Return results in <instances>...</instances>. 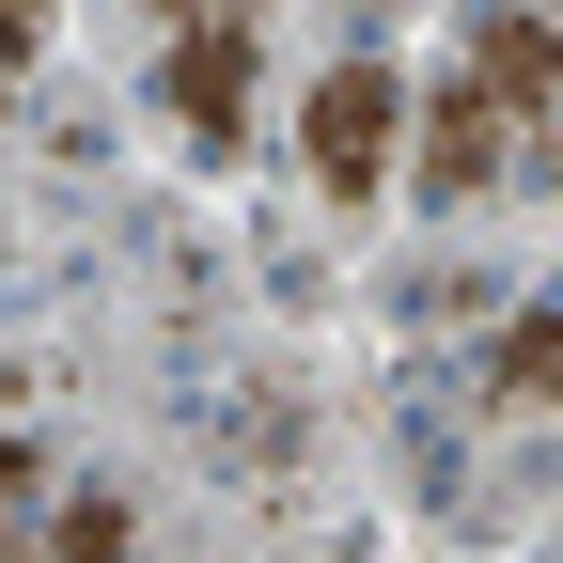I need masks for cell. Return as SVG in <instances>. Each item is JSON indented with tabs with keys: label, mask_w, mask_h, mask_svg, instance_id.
Masks as SVG:
<instances>
[{
	"label": "cell",
	"mask_w": 563,
	"mask_h": 563,
	"mask_svg": "<svg viewBox=\"0 0 563 563\" xmlns=\"http://www.w3.org/2000/svg\"><path fill=\"white\" fill-rule=\"evenodd\" d=\"M422 125V203H485V188H517L548 157V32L532 16H485L454 47V79L407 110Z\"/></svg>",
	"instance_id": "cell-1"
},
{
	"label": "cell",
	"mask_w": 563,
	"mask_h": 563,
	"mask_svg": "<svg viewBox=\"0 0 563 563\" xmlns=\"http://www.w3.org/2000/svg\"><path fill=\"white\" fill-rule=\"evenodd\" d=\"M391 125H407V79H391V47H344L329 79L298 95V157L329 203H376L391 188Z\"/></svg>",
	"instance_id": "cell-2"
},
{
	"label": "cell",
	"mask_w": 563,
	"mask_h": 563,
	"mask_svg": "<svg viewBox=\"0 0 563 563\" xmlns=\"http://www.w3.org/2000/svg\"><path fill=\"white\" fill-rule=\"evenodd\" d=\"M251 79H266V32H251V16H203V32H173V63H157V110H173V141H188V157H235V141H251Z\"/></svg>",
	"instance_id": "cell-3"
},
{
	"label": "cell",
	"mask_w": 563,
	"mask_h": 563,
	"mask_svg": "<svg viewBox=\"0 0 563 563\" xmlns=\"http://www.w3.org/2000/svg\"><path fill=\"white\" fill-rule=\"evenodd\" d=\"M485 407H501V422H532V407H548V313H517L501 344H485Z\"/></svg>",
	"instance_id": "cell-4"
},
{
	"label": "cell",
	"mask_w": 563,
	"mask_h": 563,
	"mask_svg": "<svg viewBox=\"0 0 563 563\" xmlns=\"http://www.w3.org/2000/svg\"><path fill=\"white\" fill-rule=\"evenodd\" d=\"M32 47H47L32 16H0V110H16V79H32Z\"/></svg>",
	"instance_id": "cell-5"
}]
</instances>
